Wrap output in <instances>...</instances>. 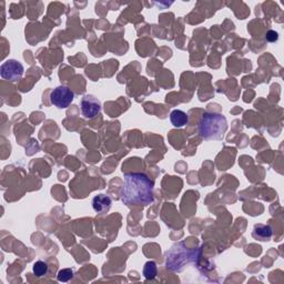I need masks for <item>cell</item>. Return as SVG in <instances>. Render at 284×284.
<instances>
[{
    "label": "cell",
    "mask_w": 284,
    "mask_h": 284,
    "mask_svg": "<svg viewBox=\"0 0 284 284\" xmlns=\"http://www.w3.org/2000/svg\"><path fill=\"white\" fill-rule=\"evenodd\" d=\"M24 66L19 61L15 59H9L5 61L0 67V76L5 80L9 81H17L24 75Z\"/></svg>",
    "instance_id": "obj_5"
},
{
    "label": "cell",
    "mask_w": 284,
    "mask_h": 284,
    "mask_svg": "<svg viewBox=\"0 0 284 284\" xmlns=\"http://www.w3.org/2000/svg\"><path fill=\"white\" fill-rule=\"evenodd\" d=\"M112 206V200L106 194H99L92 199V208L94 211L100 214L107 213Z\"/></svg>",
    "instance_id": "obj_7"
},
{
    "label": "cell",
    "mask_w": 284,
    "mask_h": 284,
    "mask_svg": "<svg viewBox=\"0 0 284 284\" xmlns=\"http://www.w3.org/2000/svg\"><path fill=\"white\" fill-rule=\"evenodd\" d=\"M265 38L267 41H269V43H275V41H277L278 39V34L274 30H270L266 33Z\"/></svg>",
    "instance_id": "obj_13"
},
{
    "label": "cell",
    "mask_w": 284,
    "mask_h": 284,
    "mask_svg": "<svg viewBox=\"0 0 284 284\" xmlns=\"http://www.w3.org/2000/svg\"><path fill=\"white\" fill-rule=\"evenodd\" d=\"M73 274H75V272L72 269H62L58 272L57 278L59 282H68L73 277Z\"/></svg>",
    "instance_id": "obj_12"
},
{
    "label": "cell",
    "mask_w": 284,
    "mask_h": 284,
    "mask_svg": "<svg viewBox=\"0 0 284 284\" xmlns=\"http://www.w3.org/2000/svg\"><path fill=\"white\" fill-rule=\"evenodd\" d=\"M48 270H49V266L44 261H37L34 264V266H33L34 274L36 276H38V277H43V276L47 275V273H48Z\"/></svg>",
    "instance_id": "obj_11"
},
{
    "label": "cell",
    "mask_w": 284,
    "mask_h": 284,
    "mask_svg": "<svg viewBox=\"0 0 284 284\" xmlns=\"http://www.w3.org/2000/svg\"><path fill=\"white\" fill-rule=\"evenodd\" d=\"M158 267L155 261H148L144 266V275L147 280H154L157 276Z\"/></svg>",
    "instance_id": "obj_10"
},
{
    "label": "cell",
    "mask_w": 284,
    "mask_h": 284,
    "mask_svg": "<svg viewBox=\"0 0 284 284\" xmlns=\"http://www.w3.org/2000/svg\"><path fill=\"white\" fill-rule=\"evenodd\" d=\"M155 183L145 173L130 172L124 175V183L121 188V201L128 206L132 204H148L155 201Z\"/></svg>",
    "instance_id": "obj_1"
},
{
    "label": "cell",
    "mask_w": 284,
    "mask_h": 284,
    "mask_svg": "<svg viewBox=\"0 0 284 284\" xmlns=\"http://www.w3.org/2000/svg\"><path fill=\"white\" fill-rule=\"evenodd\" d=\"M166 265L168 270L172 272H181L185 267L198 259V251L188 249L186 244H176L173 248L167 252Z\"/></svg>",
    "instance_id": "obj_3"
},
{
    "label": "cell",
    "mask_w": 284,
    "mask_h": 284,
    "mask_svg": "<svg viewBox=\"0 0 284 284\" xmlns=\"http://www.w3.org/2000/svg\"><path fill=\"white\" fill-rule=\"evenodd\" d=\"M80 108L83 117L87 119H92L101 112V102L92 94H87L81 99Z\"/></svg>",
    "instance_id": "obj_6"
},
{
    "label": "cell",
    "mask_w": 284,
    "mask_h": 284,
    "mask_svg": "<svg viewBox=\"0 0 284 284\" xmlns=\"http://www.w3.org/2000/svg\"><path fill=\"white\" fill-rule=\"evenodd\" d=\"M75 99V92L66 86H59L50 93V101L55 107L66 109L72 103Z\"/></svg>",
    "instance_id": "obj_4"
},
{
    "label": "cell",
    "mask_w": 284,
    "mask_h": 284,
    "mask_svg": "<svg viewBox=\"0 0 284 284\" xmlns=\"http://www.w3.org/2000/svg\"><path fill=\"white\" fill-rule=\"evenodd\" d=\"M170 121L176 128H182L189 122L188 114L182 110H173L170 113Z\"/></svg>",
    "instance_id": "obj_9"
},
{
    "label": "cell",
    "mask_w": 284,
    "mask_h": 284,
    "mask_svg": "<svg viewBox=\"0 0 284 284\" xmlns=\"http://www.w3.org/2000/svg\"><path fill=\"white\" fill-rule=\"evenodd\" d=\"M272 234H273L272 228L270 225H264V224H256L253 229V232H252V236H253L255 240L263 242L269 241L272 238Z\"/></svg>",
    "instance_id": "obj_8"
},
{
    "label": "cell",
    "mask_w": 284,
    "mask_h": 284,
    "mask_svg": "<svg viewBox=\"0 0 284 284\" xmlns=\"http://www.w3.org/2000/svg\"><path fill=\"white\" fill-rule=\"evenodd\" d=\"M228 130V121L224 115L215 112H204L199 123V133L207 141L221 140Z\"/></svg>",
    "instance_id": "obj_2"
}]
</instances>
